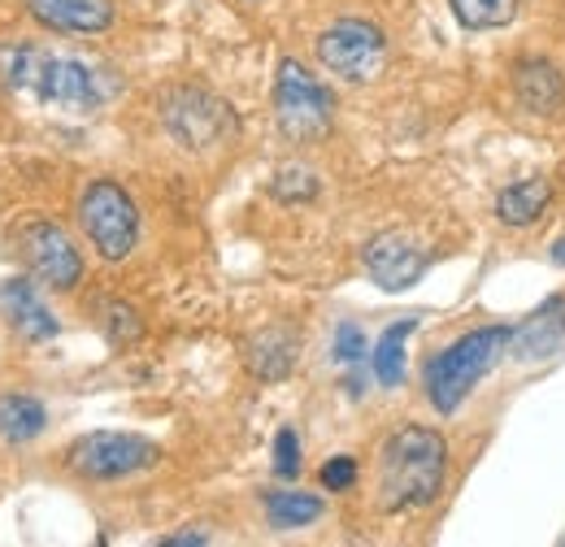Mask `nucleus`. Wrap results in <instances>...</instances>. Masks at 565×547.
<instances>
[{
  "label": "nucleus",
  "instance_id": "nucleus-21",
  "mask_svg": "<svg viewBox=\"0 0 565 547\" xmlns=\"http://www.w3.org/2000/svg\"><path fill=\"white\" fill-rule=\"evenodd\" d=\"M270 192H275L279 201H287V205H296V201H313V196H318V174L305 170V165H287V170L275 174Z\"/></svg>",
  "mask_w": 565,
  "mask_h": 547
},
{
  "label": "nucleus",
  "instance_id": "nucleus-27",
  "mask_svg": "<svg viewBox=\"0 0 565 547\" xmlns=\"http://www.w3.org/2000/svg\"><path fill=\"white\" fill-rule=\"evenodd\" d=\"M553 261H557V266H565V239H557V244H553Z\"/></svg>",
  "mask_w": 565,
  "mask_h": 547
},
{
  "label": "nucleus",
  "instance_id": "nucleus-24",
  "mask_svg": "<svg viewBox=\"0 0 565 547\" xmlns=\"http://www.w3.org/2000/svg\"><path fill=\"white\" fill-rule=\"evenodd\" d=\"M105 331H109V343H131L140 340V318H136V309H127V304H109L105 309Z\"/></svg>",
  "mask_w": 565,
  "mask_h": 547
},
{
  "label": "nucleus",
  "instance_id": "nucleus-19",
  "mask_svg": "<svg viewBox=\"0 0 565 547\" xmlns=\"http://www.w3.org/2000/svg\"><path fill=\"white\" fill-rule=\"evenodd\" d=\"M262 504H266V522L275 530H305L327 513L322 495H305V491H266Z\"/></svg>",
  "mask_w": 565,
  "mask_h": 547
},
{
  "label": "nucleus",
  "instance_id": "nucleus-20",
  "mask_svg": "<svg viewBox=\"0 0 565 547\" xmlns=\"http://www.w3.org/2000/svg\"><path fill=\"white\" fill-rule=\"evenodd\" d=\"M466 31H500L513 22L522 0H448Z\"/></svg>",
  "mask_w": 565,
  "mask_h": 547
},
{
  "label": "nucleus",
  "instance_id": "nucleus-7",
  "mask_svg": "<svg viewBox=\"0 0 565 547\" xmlns=\"http://www.w3.org/2000/svg\"><path fill=\"white\" fill-rule=\"evenodd\" d=\"M22 266L31 270L35 282H44L49 291H74L78 278H83V253L71 235L49 222V217H26L18 222V230L9 235Z\"/></svg>",
  "mask_w": 565,
  "mask_h": 547
},
{
  "label": "nucleus",
  "instance_id": "nucleus-12",
  "mask_svg": "<svg viewBox=\"0 0 565 547\" xmlns=\"http://www.w3.org/2000/svg\"><path fill=\"white\" fill-rule=\"evenodd\" d=\"M565 347V296H548L509 340V352L531 365V361H548Z\"/></svg>",
  "mask_w": 565,
  "mask_h": 547
},
{
  "label": "nucleus",
  "instance_id": "nucleus-5",
  "mask_svg": "<svg viewBox=\"0 0 565 547\" xmlns=\"http://www.w3.org/2000/svg\"><path fill=\"white\" fill-rule=\"evenodd\" d=\"M275 118L291 143H313L335 122V96L322 78H313V69L287 57L275 74Z\"/></svg>",
  "mask_w": 565,
  "mask_h": 547
},
{
  "label": "nucleus",
  "instance_id": "nucleus-2",
  "mask_svg": "<svg viewBox=\"0 0 565 547\" xmlns=\"http://www.w3.org/2000/svg\"><path fill=\"white\" fill-rule=\"evenodd\" d=\"M448 474V443L439 430L405 421L387 435L383 452H379V495L387 513H405V508H430L444 491Z\"/></svg>",
  "mask_w": 565,
  "mask_h": 547
},
{
  "label": "nucleus",
  "instance_id": "nucleus-23",
  "mask_svg": "<svg viewBox=\"0 0 565 547\" xmlns=\"http://www.w3.org/2000/svg\"><path fill=\"white\" fill-rule=\"evenodd\" d=\"M275 474L279 479H300V439L291 426H282L275 435Z\"/></svg>",
  "mask_w": 565,
  "mask_h": 547
},
{
  "label": "nucleus",
  "instance_id": "nucleus-25",
  "mask_svg": "<svg viewBox=\"0 0 565 547\" xmlns=\"http://www.w3.org/2000/svg\"><path fill=\"white\" fill-rule=\"evenodd\" d=\"M322 486H327V491H353L356 486L353 457H331V461L322 465Z\"/></svg>",
  "mask_w": 565,
  "mask_h": 547
},
{
  "label": "nucleus",
  "instance_id": "nucleus-18",
  "mask_svg": "<svg viewBox=\"0 0 565 547\" xmlns=\"http://www.w3.org/2000/svg\"><path fill=\"white\" fill-rule=\"evenodd\" d=\"M418 331V318H401V322H392L379 343H374V352H370V369H374V378L383 383V387H401L405 383V340Z\"/></svg>",
  "mask_w": 565,
  "mask_h": 547
},
{
  "label": "nucleus",
  "instance_id": "nucleus-1",
  "mask_svg": "<svg viewBox=\"0 0 565 547\" xmlns=\"http://www.w3.org/2000/svg\"><path fill=\"white\" fill-rule=\"evenodd\" d=\"M0 83L18 96H31L40 105H57L71 114H92L118 92L109 69L92 66L83 57L49 53L35 40L0 44Z\"/></svg>",
  "mask_w": 565,
  "mask_h": 547
},
{
  "label": "nucleus",
  "instance_id": "nucleus-26",
  "mask_svg": "<svg viewBox=\"0 0 565 547\" xmlns=\"http://www.w3.org/2000/svg\"><path fill=\"white\" fill-rule=\"evenodd\" d=\"M161 547H205L210 544V535L201 530V526H188V530H179V535H166V539H157Z\"/></svg>",
  "mask_w": 565,
  "mask_h": 547
},
{
  "label": "nucleus",
  "instance_id": "nucleus-14",
  "mask_svg": "<svg viewBox=\"0 0 565 547\" xmlns=\"http://www.w3.org/2000/svg\"><path fill=\"white\" fill-rule=\"evenodd\" d=\"M513 96H518V105H522L526 114L553 118L565 105V83L553 62H544V57H522V62L513 66Z\"/></svg>",
  "mask_w": 565,
  "mask_h": 547
},
{
  "label": "nucleus",
  "instance_id": "nucleus-13",
  "mask_svg": "<svg viewBox=\"0 0 565 547\" xmlns=\"http://www.w3.org/2000/svg\"><path fill=\"white\" fill-rule=\"evenodd\" d=\"M0 304H4V313H9V322H13V331H18L22 340L44 343L62 331V322L49 313V304L40 300V291H35L31 278H9V282H0Z\"/></svg>",
  "mask_w": 565,
  "mask_h": 547
},
{
  "label": "nucleus",
  "instance_id": "nucleus-6",
  "mask_svg": "<svg viewBox=\"0 0 565 547\" xmlns=\"http://www.w3.org/2000/svg\"><path fill=\"white\" fill-rule=\"evenodd\" d=\"M161 461V448L143 435H127V430H92L83 439H74L66 448V465L71 474L87 482H118L143 474Z\"/></svg>",
  "mask_w": 565,
  "mask_h": 547
},
{
  "label": "nucleus",
  "instance_id": "nucleus-8",
  "mask_svg": "<svg viewBox=\"0 0 565 547\" xmlns=\"http://www.w3.org/2000/svg\"><path fill=\"white\" fill-rule=\"evenodd\" d=\"M161 122L179 148H217L235 136V114L205 87H170L161 96Z\"/></svg>",
  "mask_w": 565,
  "mask_h": 547
},
{
  "label": "nucleus",
  "instance_id": "nucleus-22",
  "mask_svg": "<svg viewBox=\"0 0 565 547\" xmlns=\"http://www.w3.org/2000/svg\"><path fill=\"white\" fill-rule=\"evenodd\" d=\"M331 356L340 361V365H361L365 356H370V343H365V331L356 326V322H340L335 326V340H331Z\"/></svg>",
  "mask_w": 565,
  "mask_h": 547
},
{
  "label": "nucleus",
  "instance_id": "nucleus-16",
  "mask_svg": "<svg viewBox=\"0 0 565 547\" xmlns=\"http://www.w3.org/2000/svg\"><path fill=\"white\" fill-rule=\"evenodd\" d=\"M296 352H300V340L291 331H282V326H270V331L253 335V343H248V369L262 383H282L296 369Z\"/></svg>",
  "mask_w": 565,
  "mask_h": 547
},
{
  "label": "nucleus",
  "instance_id": "nucleus-11",
  "mask_svg": "<svg viewBox=\"0 0 565 547\" xmlns=\"http://www.w3.org/2000/svg\"><path fill=\"white\" fill-rule=\"evenodd\" d=\"M26 9L57 35H100L114 26V0H26Z\"/></svg>",
  "mask_w": 565,
  "mask_h": 547
},
{
  "label": "nucleus",
  "instance_id": "nucleus-4",
  "mask_svg": "<svg viewBox=\"0 0 565 547\" xmlns=\"http://www.w3.org/2000/svg\"><path fill=\"white\" fill-rule=\"evenodd\" d=\"M78 222L105 261H127L140 244V208L114 179H92L78 196Z\"/></svg>",
  "mask_w": 565,
  "mask_h": 547
},
{
  "label": "nucleus",
  "instance_id": "nucleus-15",
  "mask_svg": "<svg viewBox=\"0 0 565 547\" xmlns=\"http://www.w3.org/2000/svg\"><path fill=\"white\" fill-rule=\"evenodd\" d=\"M553 205V183L548 179H522V183H509L500 196H495V217L513 230H526L544 217V208Z\"/></svg>",
  "mask_w": 565,
  "mask_h": 547
},
{
  "label": "nucleus",
  "instance_id": "nucleus-9",
  "mask_svg": "<svg viewBox=\"0 0 565 547\" xmlns=\"http://www.w3.org/2000/svg\"><path fill=\"white\" fill-rule=\"evenodd\" d=\"M318 62L344 83H370L387 62V40L374 22L340 18L318 35Z\"/></svg>",
  "mask_w": 565,
  "mask_h": 547
},
{
  "label": "nucleus",
  "instance_id": "nucleus-17",
  "mask_svg": "<svg viewBox=\"0 0 565 547\" xmlns=\"http://www.w3.org/2000/svg\"><path fill=\"white\" fill-rule=\"evenodd\" d=\"M44 426H49V409L35 396H22V392L0 396V443L22 448V443L40 439Z\"/></svg>",
  "mask_w": 565,
  "mask_h": 547
},
{
  "label": "nucleus",
  "instance_id": "nucleus-10",
  "mask_svg": "<svg viewBox=\"0 0 565 547\" xmlns=\"http://www.w3.org/2000/svg\"><path fill=\"white\" fill-rule=\"evenodd\" d=\"M361 261H365V274H370L383 291H405V287H414L426 274L430 253H426L423 244H414L409 235L387 230V235H374V239L365 244Z\"/></svg>",
  "mask_w": 565,
  "mask_h": 547
},
{
  "label": "nucleus",
  "instance_id": "nucleus-3",
  "mask_svg": "<svg viewBox=\"0 0 565 547\" xmlns=\"http://www.w3.org/2000/svg\"><path fill=\"white\" fill-rule=\"evenodd\" d=\"M509 340H513L509 326H479V331L452 340L448 347H439L423 369L426 405L444 417L461 409L466 396L500 365V356L509 352Z\"/></svg>",
  "mask_w": 565,
  "mask_h": 547
}]
</instances>
